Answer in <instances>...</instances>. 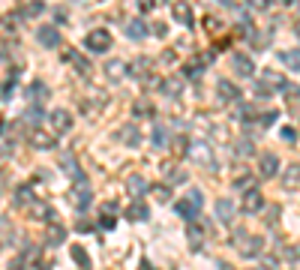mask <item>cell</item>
Masks as SVG:
<instances>
[{
  "mask_svg": "<svg viewBox=\"0 0 300 270\" xmlns=\"http://www.w3.org/2000/svg\"><path fill=\"white\" fill-rule=\"evenodd\" d=\"M174 18H177L180 24H192V9H189V3H174Z\"/></svg>",
  "mask_w": 300,
  "mask_h": 270,
  "instance_id": "cell-15",
  "label": "cell"
},
{
  "mask_svg": "<svg viewBox=\"0 0 300 270\" xmlns=\"http://www.w3.org/2000/svg\"><path fill=\"white\" fill-rule=\"evenodd\" d=\"M42 9H45V6H42V0H34V3H27V6L21 9V15H24V18H34V15H39Z\"/></svg>",
  "mask_w": 300,
  "mask_h": 270,
  "instance_id": "cell-26",
  "label": "cell"
},
{
  "mask_svg": "<svg viewBox=\"0 0 300 270\" xmlns=\"http://www.w3.org/2000/svg\"><path fill=\"white\" fill-rule=\"evenodd\" d=\"M234 246L249 258V255H258V252L264 249V240H261V237H249L246 231H237V234H234Z\"/></svg>",
  "mask_w": 300,
  "mask_h": 270,
  "instance_id": "cell-1",
  "label": "cell"
},
{
  "mask_svg": "<svg viewBox=\"0 0 300 270\" xmlns=\"http://www.w3.org/2000/svg\"><path fill=\"white\" fill-rule=\"evenodd\" d=\"M36 39H39V45H45V48H57V45H60V30L51 27V24H39V27H36Z\"/></svg>",
  "mask_w": 300,
  "mask_h": 270,
  "instance_id": "cell-3",
  "label": "cell"
},
{
  "mask_svg": "<svg viewBox=\"0 0 300 270\" xmlns=\"http://www.w3.org/2000/svg\"><path fill=\"white\" fill-rule=\"evenodd\" d=\"M129 192H132V195H141V192H144V180H141L138 174L129 177Z\"/></svg>",
  "mask_w": 300,
  "mask_h": 270,
  "instance_id": "cell-31",
  "label": "cell"
},
{
  "mask_svg": "<svg viewBox=\"0 0 300 270\" xmlns=\"http://www.w3.org/2000/svg\"><path fill=\"white\" fill-rule=\"evenodd\" d=\"M297 180H300V165H291V168H288V174H285V186L291 189Z\"/></svg>",
  "mask_w": 300,
  "mask_h": 270,
  "instance_id": "cell-28",
  "label": "cell"
},
{
  "mask_svg": "<svg viewBox=\"0 0 300 270\" xmlns=\"http://www.w3.org/2000/svg\"><path fill=\"white\" fill-rule=\"evenodd\" d=\"M261 207H264L261 192H258V189H246V195H243V210H246V213H258Z\"/></svg>",
  "mask_w": 300,
  "mask_h": 270,
  "instance_id": "cell-7",
  "label": "cell"
},
{
  "mask_svg": "<svg viewBox=\"0 0 300 270\" xmlns=\"http://www.w3.org/2000/svg\"><path fill=\"white\" fill-rule=\"evenodd\" d=\"M174 210H177L186 222H195V216H198V204L189 201V198H180V201L174 204Z\"/></svg>",
  "mask_w": 300,
  "mask_h": 270,
  "instance_id": "cell-8",
  "label": "cell"
},
{
  "mask_svg": "<svg viewBox=\"0 0 300 270\" xmlns=\"http://www.w3.org/2000/svg\"><path fill=\"white\" fill-rule=\"evenodd\" d=\"M282 138H285V141H294V138H297V132H294L291 126H282Z\"/></svg>",
  "mask_w": 300,
  "mask_h": 270,
  "instance_id": "cell-35",
  "label": "cell"
},
{
  "mask_svg": "<svg viewBox=\"0 0 300 270\" xmlns=\"http://www.w3.org/2000/svg\"><path fill=\"white\" fill-rule=\"evenodd\" d=\"M84 45L90 48V51H96V54H102V51H108L111 48V33L108 30H90V33L84 36Z\"/></svg>",
  "mask_w": 300,
  "mask_h": 270,
  "instance_id": "cell-2",
  "label": "cell"
},
{
  "mask_svg": "<svg viewBox=\"0 0 300 270\" xmlns=\"http://www.w3.org/2000/svg\"><path fill=\"white\" fill-rule=\"evenodd\" d=\"M273 120H276V114H273V111H270V114H264V117H261V123H264V126H270Z\"/></svg>",
  "mask_w": 300,
  "mask_h": 270,
  "instance_id": "cell-38",
  "label": "cell"
},
{
  "mask_svg": "<svg viewBox=\"0 0 300 270\" xmlns=\"http://www.w3.org/2000/svg\"><path fill=\"white\" fill-rule=\"evenodd\" d=\"M126 216L141 222V219H147V207H144L141 201H132V204H129V210H126Z\"/></svg>",
  "mask_w": 300,
  "mask_h": 270,
  "instance_id": "cell-18",
  "label": "cell"
},
{
  "mask_svg": "<svg viewBox=\"0 0 300 270\" xmlns=\"http://www.w3.org/2000/svg\"><path fill=\"white\" fill-rule=\"evenodd\" d=\"M132 114H141V117H153L156 111H153V105H150L147 99H138V102L132 105Z\"/></svg>",
  "mask_w": 300,
  "mask_h": 270,
  "instance_id": "cell-20",
  "label": "cell"
},
{
  "mask_svg": "<svg viewBox=\"0 0 300 270\" xmlns=\"http://www.w3.org/2000/svg\"><path fill=\"white\" fill-rule=\"evenodd\" d=\"M294 30H297V36H300V24H297V27H294Z\"/></svg>",
  "mask_w": 300,
  "mask_h": 270,
  "instance_id": "cell-41",
  "label": "cell"
},
{
  "mask_svg": "<svg viewBox=\"0 0 300 270\" xmlns=\"http://www.w3.org/2000/svg\"><path fill=\"white\" fill-rule=\"evenodd\" d=\"M246 3H249L252 9H267V6H270V0H246Z\"/></svg>",
  "mask_w": 300,
  "mask_h": 270,
  "instance_id": "cell-34",
  "label": "cell"
},
{
  "mask_svg": "<svg viewBox=\"0 0 300 270\" xmlns=\"http://www.w3.org/2000/svg\"><path fill=\"white\" fill-rule=\"evenodd\" d=\"M189 156L198 162V165H207V168H213V150L204 144V141H192L189 144Z\"/></svg>",
  "mask_w": 300,
  "mask_h": 270,
  "instance_id": "cell-4",
  "label": "cell"
},
{
  "mask_svg": "<svg viewBox=\"0 0 300 270\" xmlns=\"http://www.w3.org/2000/svg\"><path fill=\"white\" fill-rule=\"evenodd\" d=\"M279 3H285V6H291V3H294V0H279Z\"/></svg>",
  "mask_w": 300,
  "mask_h": 270,
  "instance_id": "cell-39",
  "label": "cell"
},
{
  "mask_svg": "<svg viewBox=\"0 0 300 270\" xmlns=\"http://www.w3.org/2000/svg\"><path fill=\"white\" fill-rule=\"evenodd\" d=\"M30 99H36V102L48 99V87H45L42 81H34V84H30Z\"/></svg>",
  "mask_w": 300,
  "mask_h": 270,
  "instance_id": "cell-21",
  "label": "cell"
},
{
  "mask_svg": "<svg viewBox=\"0 0 300 270\" xmlns=\"http://www.w3.org/2000/svg\"><path fill=\"white\" fill-rule=\"evenodd\" d=\"M72 198H75L78 207H87V204L93 201V192H90V189H87V183H84V186H78V189L72 192Z\"/></svg>",
  "mask_w": 300,
  "mask_h": 270,
  "instance_id": "cell-16",
  "label": "cell"
},
{
  "mask_svg": "<svg viewBox=\"0 0 300 270\" xmlns=\"http://www.w3.org/2000/svg\"><path fill=\"white\" fill-rule=\"evenodd\" d=\"M216 216H219V222H231L234 219V204L228 198H219L216 201Z\"/></svg>",
  "mask_w": 300,
  "mask_h": 270,
  "instance_id": "cell-12",
  "label": "cell"
},
{
  "mask_svg": "<svg viewBox=\"0 0 300 270\" xmlns=\"http://www.w3.org/2000/svg\"><path fill=\"white\" fill-rule=\"evenodd\" d=\"M231 69L240 78H252L255 63H252V57H246V54H231Z\"/></svg>",
  "mask_w": 300,
  "mask_h": 270,
  "instance_id": "cell-6",
  "label": "cell"
},
{
  "mask_svg": "<svg viewBox=\"0 0 300 270\" xmlns=\"http://www.w3.org/2000/svg\"><path fill=\"white\" fill-rule=\"evenodd\" d=\"M126 36H129V39H144V36H147L144 21H141V18H132V21L126 24Z\"/></svg>",
  "mask_w": 300,
  "mask_h": 270,
  "instance_id": "cell-14",
  "label": "cell"
},
{
  "mask_svg": "<svg viewBox=\"0 0 300 270\" xmlns=\"http://www.w3.org/2000/svg\"><path fill=\"white\" fill-rule=\"evenodd\" d=\"M171 180L174 183H186V171H171Z\"/></svg>",
  "mask_w": 300,
  "mask_h": 270,
  "instance_id": "cell-36",
  "label": "cell"
},
{
  "mask_svg": "<svg viewBox=\"0 0 300 270\" xmlns=\"http://www.w3.org/2000/svg\"><path fill=\"white\" fill-rule=\"evenodd\" d=\"M186 234H189L192 249H198V246H201V225H198V222H189V231H186Z\"/></svg>",
  "mask_w": 300,
  "mask_h": 270,
  "instance_id": "cell-24",
  "label": "cell"
},
{
  "mask_svg": "<svg viewBox=\"0 0 300 270\" xmlns=\"http://www.w3.org/2000/svg\"><path fill=\"white\" fill-rule=\"evenodd\" d=\"M261 78H264V84L273 90V93H276V90H288V81H285V75H279V72H273V69H267Z\"/></svg>",
  "mask_w": 300,
  "mask_h": 270,
  "instance_id": "cell-9",
  "label": "cell"
},
{
  "mask_svg": "<svg viewBox=\"0 0 300 270\" xmlns=\"http://www.w3.org/2000/svg\"><path fill=\"white\" fill-rule=\"evenodd\" d=\"M222 3H228V6H231V3H234V0H222Z\"/></svg>",
  "mask_w": 300,
  "mask_h": 270,
  "instance_id": "cell-40",
  "label": "cell"
},
{
  "mask_svg": "<svg viewBox=\"0 0 300 270\" xmlns=\"http://www.w3.org/2000/svg\"><path fill=\"white\" fill-rule=\"evenodd\" d=\"M72 258H75V264H78V267H90V258H87V252H84V249H81V246H72Z\"/></svg>",
  "mask_w": 300,
  "mask_h": 270,
  "instance_id": "cell-23",
  "label": "cell"
},
{
  "mask_svg": "<svg viewBox=\"0 0 300 270\" xmlns=\"http://www.w3.org/2000/svg\"><path fill=\"white\" fill-rule=\"evenodd\" d=\"M63 60L75 63V69H78L81 75H87V69H90V63H87V60H84V57H81V54H78L75 48H66V51H63Z\"/></svg>",
  "mask_w": 300,
  "mask_h": 270,
  "instance_id": "cell-11",
  "label": "cell"
},
{
  "mask_svg": "<svg viewBox=\"0 0 300 270\" xmlns=\"http://www.w3.org/2000/svg\"><path fill=\"white\" fill-rule=\"evenodd\" d=\"M30 198H34V195H30V189H27V186H18V192H15V204H27Z\"/></svg>",
  "mask_w": 300,
  "mask_h": 270,
  "instance_id": "cell-32",
  "label": "cell"
},
{
  "mask_svg": "<svg viewBox=\"0 0 300 270\" xmlns=\"http://www.w3.org/2000/svg\"><path fill=\"white\" fill-rule=\"evenodd\" d=\"M219 96H222V99H237V96H240V90L222 78V81H219Z\"/></svg>",
  "mask_w": 300,
  "mask_h": 270,
  "instance_id": "cell-19",
  "label": "cell"
},
{
  "mask_svg": "<svg viewBox=\"0 0 300 270\" xmlns=\"http://www.w3.org/2000/svg\"><path fill=\"white\" fill-rule=\"evenodd\" d=\"M186 198H189V201H195V204H201V192H198V189H192V192H189Z\"/></svg>",
  "mask_w": 300,
  "mask_h": 270,
  "instance_id": "cell-37",
  "label": "cell"
},
{
  "mask_svg": "<svg viewBox=\"0 0 300 270\" xmlns=\"http://www.w3.org/2000/svg\"><path fill=\"white\" fill-rule=\"evenodd\" d=\"M24 120H27V123H36V126H39V120H42V108H39V105H36V108H27Z\"/></svg>",
  "mask_w": 300,
  "mask_h": 270,
  "instance_id": "cell-29",
  "label": "cell"
},
{
  "mask_svg": "<svg viewBox=\"0 0 300 270\" xmlns=\"http://www.w3.org/2000/svg\"><path fill=\"white\" fill-rule=\"evenodd\" d=\"M34 147H51V135H45V132H34Z\"/></svg>",
  "mask_w": 300,
  "mask_h": 270,
  "instance_id": "cell-27",
  "label": "cell"
},
{
  "mask_svg": "<svg viewBox=\"0 0 300 270\" xmlns=\"http://www.w3.org/2000/svg\"><path fill=\"white\" fill-rule=\"evenodd\" d=\"M153 195L156 201H168V186H153Z\"/></svg>",
  "mask_w": 300,
  "mask_h": 270,
  "instance_id": "cell-33",
  "label": "cell"
},
{
  "mask_svg": "<svg viewBox=\"0 0 300 270\" xmlns=\"http://www.w3.org/2000/svg\"><path fill=\"white\" fill-rule=\"evenodd\" d=\"M51 126H54V132H69V129H72L69 111H54V114H51Z\"/></svg>",
  "mask_w": 300,
  "mask_h": 270,
  "instance_id": "cell-10",
  "label": "cell"
},
{
  "mask_svg": "<svg viewBox=\"0 0 300 270\" xmlns=\"http://www.w3.org/2000/svg\"><path fill=\"white\" fill-rule=\"evenodd\" d=\"M180 87H183V84H180V78H168V81H162V93H165V96H177V93H180Z\"/></svg>",
  "mask_w": 300,
  "mask_h": 270,
  "instance_id": "cell-22",
  "label": "cell"
},
{
  "mask_svg": "<svg viewBox=\"0 0 300 270\" xmlns=\"http://www.w3.org/2000/svg\"><path fill=\"white\" fill-rule=\"evenodd\" d=\"M165 138H168L165 129H162V126H156V129H153V147H165V144H168Z\"/></svg>",
  "mask_w": 300,
  "mask_h": 270,
  "instance_id": "cell-30",
  "label": "cell"
},
{
  "mask_svg": "<svg viewBox=\"0 0 300 270\" xmlns=\"http://www.w3.org/2000/svg\"><path fill=\"white\" fill-rule=\"evenodd\" d=\"M279 60H282L288 69L300 72V48H291V51H279Z\"/></svg>",
  "mask_w": 300,
  "mask_h": 270,
  "instance_id": "cell-13",
  "label": "cell"
},
{
  "mask_svg": "<svg viewBox=\"0 0 300 270\" xmlns=\"http://www.w3.org/2000/svg\"><path fill=\"white\" fill-rule=\"evenodd\" d=\"M120 138H123V144H138V141H141V132H138V129H135V126H123V129H120Z\"/></svg>",
  "mask_w": 300,
  "mask_h": 270,
  "instance_id": "cell-17",
  "label": "cell"
},
{
  "mask_svg": "<svg viewBox=\"0 0 300 270\" xmlns=\"http://www.w3.org/2000/svg\"><path fill=\"white\" fill-rule=\"evenodd\" d=\"M63 237H66L63 225H51V228H48V243H51V246H54V243H63Z\"/></svg>",
  "mask_w": 300,
  "mask_h": 270,
  "instance_id": "cell-25",
  "label": "cell"
},
{
  "mask_svg": "<svg viewBox=\"0 0 300 270\" xmlns=\"http://www.w3.org/2000/svg\"><path fill=\"white\" fill-rule=\"evenodd\" d=\"M276 171H279V159H276V153H261V159H258V177H276Z\"/></svg>",
  "mask_w": 300,
  "mask_h": 270,
  "instance_id": "cell-5",
  "label": "cell"
}]
</instances>
